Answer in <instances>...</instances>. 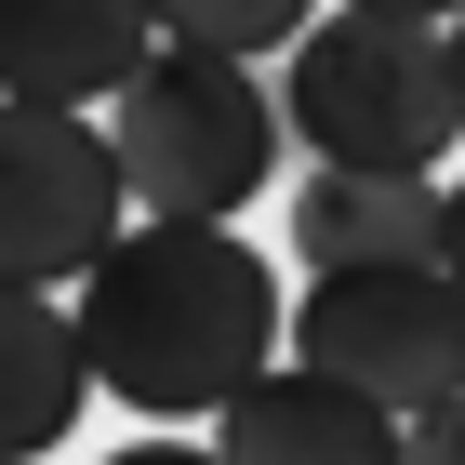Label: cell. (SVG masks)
<instances>
[{"label":"cell","mask_w":465,"mask_h":465,"mask_svg":"<svg viewBox=\"0 0 465 465\" xmlns=\"http://www.w3.org/2000/svg\"><path fill=\"white\" fill-rule=\"evenodd\" d=\"M67 320L94 359V399H134L146 426H200L280 359V266L240 226L134 213L94 252V280L67 292Z\"/></svg>","instance_id":"1"},{"label":"cell","mask_w":465,"mask_h":465,"mask_svg":"<svg viewBox=\"0 0 465 465\" xmlns=\"http://www.w3.org/2000/svg\"><path fill=\"white\" fill-rule=\"evenodd\" d=\"M280 134L320 173H439L465 146V94H452V40L412 14H359L332 0L280 67Z\"/></svg>","instance_id":"2"},{"label":"cell","mask_w":465,"mask_h":465,"mask_svg":"<svg viewBox=\"0 0 465 465\" xmlns=\"http://www.w3.org/2000/svg\"><path fill=\"white\" fill-rule=\"evenodd\" d=\"M439 266H452V292H465V173H439Z\"/></svg>","instance_id":"12"},{"label":"cell","mask_w":465,"mask_h":465,"mask_svg":"<svg viewBox=\"0 0 465 465\" xmlns=\"http://www.w3.org/2000/svg\"><path fill=\"white\" fill-rule=\"evenodd\" d=\"M292 359L386 399L399 426H426L465 399V292L452 266H332L292 292Z\"/></svg>","instance_id":"4"},{"label":"cell","mask_w":465,"mask_h":465,"mask_svg":"<svg viewBox=\"0 0 465 465\" xmlns=\"http://www.w3.org/2000/svg\"><path fill=\"white\" fill-rule=\"evenodd\" d=\"M399 465H465V399H452V412H426V426L399 439Z\"/></svg>","instance_id":"11"},{"label":"cell","mask_w":465,"mask_h":465,"mask_svg":"<svg viewBox=\"0 0 465 465\" xmlns=\"http://www.w3.org/2000/svg\"><path fill=\"white\" fill-rule=\"evenodd\" d=\"M280 240L306 280L332 266H439V173H292L280 200Z\"/></svg>","instance_id":"8"},{"label":"cell","mask_w":465,"mask_h":465,"mask_svg":"<svg viewBox=\"0 0 465 465\" xmlns=\"http://www.w3.org/2000/svg\"><path fill=\"white\" fill-rule=\"evenodd\" d=\"M146 14H160V40H173V54H226V67L292 54V40L320 27V0H146Z\"/></svg>","instance_id":"10"},{"label":"cell","mask_w":465,"mask_h":465,"mask_svg":"<svg viewBox=\"0 0 465 465\" xmlns=\"http://www.w3.org/2000/svg\"><path fill=\"white\" fill-rule=\"evenodd\" d=\"M399 412L386 399L332 386V372H306V359H266L240 399L213 412V452L226 465H399Z\"/></svg>","instance_id":"7"},{"label":"cell","mask_w":465,"mask_h":465,"mask_svg":"<svg viewBox=\"0 0 465 465\" xmlns=\"http://www.w3.org/2000/svg\"><path fill=\"white\" fill-rule=\"evenodd\" d=\"M94 399V359H80V320L54 292H14L0 280V465H40L54 439L80 426Z\"/></svg>","instance_id":"9"},{"label":"cell","mask_w":465,"mask_h":465,"mask_svg":"<svg viewBox=\"0 0 465 465\" xmlns=\"http://www.w3.org/2000/svg\"><path fill=\"white\" fill-rule=\"evenodd\" d=\"M120 226H134V186H120L107 120L14 107V94H0V280H14V292H54V280H67L80 292Z\"/></svg>","instance_id":"5"},{"label":"cell","mask_w":465,"mask_h":465,"mask_svg":"<svg viewBox=\"0 0 465 465\" xmlns=\"http://www.w3.org/2000/svg\"><path fill=\"white\" fill-rule=\"evenodd\" d=\"M359 14H412V27H452L465 0H359Z\"/></svg>","instance_id":"14"},{"label":"cell","mask_w":465,"mask_h":465,"mask_svg":"<svg viewBox=\"0 0 465 465\" xmlns=\"http://www.w3.org/2000/svg\"><path fill=\"white\" fill-rule=\"evenodd\" d=\"M107 465H226V452H200V439H173V426H160V439H134V452H107Z\"/></svg>","instance_id":"13"},{"label":"cell","mask_w":465,"mask_h":465,"mask_svg":"<svg viewBox=\"0 0 465 465\" xmlns=\"http://www.w3.org/2000/svg\"><path fill=\"white\" fill-rule=\"evenodd\" d=\"M107 146H120V186L134 213H173V226H240L266 186H280V94L226 54H146L107 107Z\"/></svg>","instance_id":"3"},{"label":"cell","mask_w":465,"mask_h":465,"mask_svg":"<svg viewBox=\"0 0 465 465\" xmlns=\"http://www.w3.org/2000/svg\"><path fill=\"white\" fill-rule=\"evenodd\" d=\"M160 54L146 0H0V94L14 107H120V80Z\"/></svg>","instance_id":"6"},{"label":"cell","mask_w":465,"mask_h":465,"mask_svg":"<svg viewBox=\"0 0 465 465\" xmlns=\"http://www.w3.org/2000/svg\"><path fill=\"white\" fill-rule=\"evenodd\" d=\"M439 40H452V94H465V14H452V27H439Z\"/></svg>","instance_id":"15"}]
</instances>
